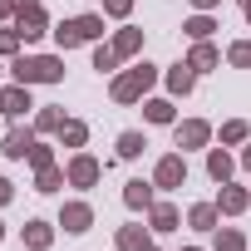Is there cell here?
Instances as JSON below:
<instances>
[{"mask_svg":"<svg viewBox=\"0 0 251 251\" xmlns=\"http://www.w3.org/2000/svg\"><path fill=\"white\" fill-rule=\"evenodd\" d=\"M10 74H15V84H59L64 79V59H54V54H20V59H10Z\"/></svg>","mask_w":251,"mask_h":251,"instance_id":"6da1fadb","label":"cell"},{"mask_svg":"<svg viewBox=\"0 0 251 251\" xmlns=\"http://www.w3.org/2000/svg\"><path fill=\"white\" fill-rule=\"evenodd\" d=\"M153 84H158V64L143 59V64H133L128 74H118V79H113V99H118V103H133V99H143Z\"/></svg>","mask_w":251,"mask_h":251,"instance_id":"7a4b0ae2","label":"cell"},{"mask_svg":"<svg viewBox=\"0 0 251 251\" xmlns=\"http://www.w3.org/2000/svg\"><path fill=\"white\" fill-rule=\"evenodd\" d=\"M182 182H187V158H182V153H163V158H158V168H153V187L177 192Z\"/></svg>","mask_w":251,"mask_h":251,"instance_id":"3957f363","label":"cell"},{"mask_svg":"<svg viewBox=\"0 0 251 251\" xmlns=\"http://www.w3.org/2000/svg\"><path fill=\"white\" fill-rule=\"evenodd\" d=\"M64 177H69V187H94V182L103 177V168H99V158L74 153V158H69V168H64Z\"/></svg>","mask_w":251,"mask_h":251,"instance_id":"277c9868","label":"cell"},{"mask_svg":"<svg viewBox=\"0 0 251 251\" xmlns=\"http://www.w3.org/2000/svg\"><path fill=\"white\" fill-rule=\"evenodd\" d=\"M173 138H177V148H182V153H187V148H207V143H212V123H202V118L173 123Z\"/></svg>","mask_w":251,"mask_h":251,"instance_id":"5b68a950","label":"cell"},{"mask_svg":"<svg viewBox=\"0 0 251 251\" xmlns=\"http://www.w3.org/2000/svg\"><path fill=\"white\" fill-rule=\"evenodd\" d=\"M30 108H35L30 84H10V89H0V113H5V118H25Z\"/></svg>","mask_w":251,"mask_h":251,"instance_id":"8992f818","label":"cell"},{"mask_svg":"<svg viewBox=\"0 0 251 251\" xmlns=\"http://www.w3.org/2000/svg\"><path fill=\"white\" fill-rule=\"evenodd\" d=\"M59 226L74 231V236H84V231L94 226V207H89V202H64V207H59Z\"/></svg>","mask_w":251,"mask_h":251,"instance_id":"52a82bcc","label":"cell"},{"mask_svg":"<svg viewBox=\"0 0 251 251\" xmlns=\"http://www.w3.org/2000/svg\"><path fill=\"white\" fill-rule=\"evenodd\" d=\"M246 207H251V192H246V187L222 182V192H217V212H222V217H241Z\"/></svg>","mask_w":251,"mask_h":251,"instance_id":"ba28073f","label":"cell"},{"mask_svg":"<svg viewBox=\"0 0 251 251\" xmlns=\"http://www.w3.org/2000/svg\"><path fill=\"white\" fill-rule=\"evenodd\" d=\"M20 15V40L25 45H35L45 30H50V20H45V5H35V10H15Z\"/></svg>","mask_w":251,"mask_h":251,"instance_id":"9c48e42d","label":"cell"},{"mask_svg":"<svg viewBox=\"0 0 251 251\" xmlns=\"http://www.w3.org/2000/svg\"><path fill=\"white\" fill-rule=\"evenodd\" d=\"M30 148H35V133H30V128H10V133H5V143H0V153L15 158V163H20V158H30Z\"/></svg>","mask_w":251,"mask_h":251,"instance_id":"30bf717a","label":"cell"},{"mask_svg":"<svg viewBox=\"0 0 251 251\" xmlns=\"http://www.w3.org/2000/svg\"><path fill=\"white\" fill-rule=\"evenodd\" d=\"M123 202H128L133 212H148V207H153V182H143V177L123 182Z\"/></svg>","mask_w":251,"mask_h":251,"instance_id":"8fae6325","label":"cell"},{"mask_svg":"<svg viewBox=\"0 0 251 251\" xmlns=\"http://www.w3.org/2000/svg\"><path fill=\"white\" fill-rule=\"evenodd\" d=\"M192 84H197V69H192V64H187V59H182V64H173V69H168V89H173V94H177V99H187V94H192Z\"/></svg>","mask_w":251,"mask_h":251,"instance_id":"7c38bea8","label":"cell"},{"mask_svg":"<svg viewBox=\"0 0 251 251\" xmlns=\"http://www.w3.org/2000/svg\"><path fill=\"white\" fill-rule=\"evenodd\" d=\"M20 236H25V246H30V251H50L54 226H50V222H25V226H20Z\"/></svg>","mask_w":251,"mask_h":251,"instance_id":"4fadbf2b","label":"cell"},{"mask_svg":"<svg viewBox=\"0 0 251 251\" xmlns=\"http://www.w3.org/2000/svg\"><path fill=\"white\" fill-rule=\"evenodd\" d=\"M231 153L226 148H207V173H212V182H231Z\"/></svg>","mask_w":251,"mask_h":251,"instance_id":"5bb4252c","label":"cell"},{"mask_svg":"<svg viewBox=\"0 0 251 251\" xmlns=\"http://www.w3.org/2000/svg\"><path fill=\"white\" fill-rule=\"evenodd\" d=\"M138 50H143V30H128V25H123V30L113 35V54H118V59H133Z\"/></svg>","mask_w":251,"mask_h":251,"instance_id":"9a60e30c","label":"cell"},{"mask_svg":"<svg viewBox=\"0 0 251 251\" xmlns=\"http://www.w3.org/2000/svg\"><path fill=\"white\" fill-rule=\"evenodd\" d=\"M148 222H153V231H177V207L173 202H153L148 207Z\"/></svg>","mask_w":251,"mask_h":251,"instance_id":"2e32d148","label":"cell"},{"mask_svg":"<svg viewBox=\"0 0 251 251\" xmlns=\"http://www.w3.org/2000/svg\"><path fill=\"white\" fill-rule=\"evenodd\" d=\"M217 202H197L192 212H187V226H197V231H217Z\"/></svg>","mask_w":251,"mask_h":251,"instance_id":"e0dca14e","label":"cell"},{"mask_svg":"<svg viewBox=\"0 0 251 251\" xmlns=\"http://www.w3.org/2000/svg\"><path fill=\"white\" fill-rule=\"evenodd\" d=\"M143 148H148V138H143L138 128H128V133H118V158H123V163H133V158H143Z\"/></svg>","mask_w":251,"mask_h":251,"instance_id":"ac0fdd59","label":"cell"},{"mask_svg":"<svg viewBox=\"0 0 251 251\" xmlns=\"http://www.w3.org/2000/svg\"><path fill=\"white\" fill-rule=\"evenodd\" d=\"M217 59H222V54H217V45H212V40H197V50L187 54V64H192L197 74H202V69H217Z\"/></svg>","mask_w":251,"mask_h":251,"instance_id":"d6986e66","label":"cell"},{"mask_svg":"<svg viewBox=\"0 0 251 251\" xmlns=\"http://www.w3.org/2000/svg\"><path fill=\"white\" fill-rule=\"evenodd\" d=\"M59 143H64V148H84V143H89V123H79V118H64Z\"/></svg>","mask_w":251,"mask_h":251,"instance_id":"ffe728a7","label":"cell"},{"mask_svg":"<svg viewBox=\"0 0 251 251\" xmlns=\"http://www.w3.org/2000/svg\"><path fill=\"white\" fill-rule=\"evenodd\" d=\"M143 113H148V123H173V118H177L173 99H148V103H143Z\"/></svg>","mask_w":251,"mask_h":251,"instance_id":"44dd1931","label":"cell"},{"mask_svg":"<svg viewBox=\"0 0 251 251\" xmlns=\"http://www.w3.org/2000/svg\"><path fill=\"white\" fill-rule=\"evenodd\" d=\"M212 251H246V236H241L236 226H217V241H212Z\"/></svg>","mask_w":251,"mask_h":251,"instance_id":"7402d4cb","label":"cell"},{"mask_svg":"<svg viewBox=\"0 0 251 251\" xmlns=\"http://www.w3.org/2000/svg\"><path fill=\"white\" fill-rule=\"evenodd\" d=\"M182 30H187V35H192V40H212V30H217V20H212V15H207V10H197V15H192V20H187V25H182Z\"/></svg>","mask_w":251,"mask_h":251,"instance_id":"603a6c76","label":"cell"},{"mask_svg":"<svg viewBox=\"0 0 251 251\" xmlns=\"http://www.w3.org/2000/svg\"><path fill=\"white\" fill-rule=\"evenodd\" d=\"M64 182H69V177H64V168H54V163H50V168H40V177H35V187H40V192H59Z\"/></svg>","mask_w":251,"mask_h":251,"instance_id":"cb8c5ba5","label":"cell"},{"mask_svg":"<svg viewBox=\"0 0 251 251\" xmlns=\"http://www.w3.org/2000/svg\"><path fill=\"white\" fill-rule=\"evenodd\" d=\"M64 128V113L59 108H40L35 113V133H59Z\"/></svg>","mask_w":251,"mask_h":251,"instance_id":"d4e9b609","label":"cell"},{"mask_svg":"<svg viewBox=\"0 0 251 251\" xmlns=\"http://www.w3.org/2000/svg\"><path fill=\"white\" fill-rule=\"evenodd\" d=\"M74 30H79V40H99L103 35V15H79Z\"/></svg>","mask_w":251,"mask_h":251,"instance_id":"484cf974","label":"cell"},{"mask_svg":"<svg viewBox=\"0 0 251 251\" xmlns=\"http://www.w3.org/2000/svg\"><path fill=\"white\" fill-rule=\"evenodd\" d=\"M246 133H251L246 118H226V123H222V143H246Z\"/></svg>","mask_w":251,"mask_h":251,"instance_id":"4316f807","label":"cell"},{"mask_svg":"<svg viewBox=\"0 0 251 251\" xmlns=\"http://www.w3.org/2000/svg\"><path fill=\"white\" fill-rule=\"evenodd\" d=\"M148 236H143V226H118V251H138Z\"/></svg>","mask_w":251,"mask_h":251,"instance_id":"83f0119b","label":"cell"},{"mask_svg":"<svg viewBox=\"0 0 251 251\" xmlns=\"http://www.w3.org/2000/svg\"><path fill=\"white\" fill-rule=\"evenodd\" d=\"M54 45H59V50H74V45H84V40H79V30H74V20L54 25Z\"/></svg>","mask_w":251,"mask_h":251,"instance_id":"f1b7e54d","label":"cell"},{"mask_svg":"<svg viewBox=\"0 0 251 251\" xmlns=\"http://www.w3.org/2000/svg\"><path fill=\"white\" fill-rule=\"evenodd\" d=\"M94 69H99V74H113V69H118V54H113V45H108V50H103V45L94 50Z\"/></svg>","mask_w":251,"mask_h":251,"instance_id":"f546056e","label":"cell"},{"mask_svg":"<svg viewBox=\"0 0 251 251\" xmlns=\"http://www.w3.org/2000/svg\"><path fill=\"white\" fill-rule=\"evenodd\" d=\"M103 15H113V20H128V15H133V0H103Z\"/></svg>","mask_w":251,"mask_h":251,"instance_id":"4dcf8cb0","label":"cell"},{"mask_svg":"<svg viewBox=\"0 0 251 251\" xmlns=\"http://www.w3.org/2000/svg\"><path fill=\"white\" fill-rule=\"evenodd\" d=\"M226 59H231L236 69H251V45H246V40H241V45H231V50H226Z\"/></svg>","mask_w":251,"mask_h":251,"instance_id":"1f68e13d","label":"cell"},{"mask_svg":"<svg viewBox=\"0 0 251 251\" xmlns=\"http://www.w3.org/2000/svg\"><path fill=\"white\" fill-rule=\"evenodd\" d=\"M25 40H20V30H0V54H15Z\"/></svg>","mask_w":251,"mask_h":251,"instance_id":"d6a6232c","label":"cell"},{"mask_svg":"<svg viewBox=\"0 0 251 251\" xmlns=\"http://www.w3.org/2000/svg\"><path fill=\"white\" fill-rule=\"evenodd\" d=\"M30 163H35V173H40V168H50L54 158H50V148H45V143H35V148H30Z\"/></svg>","mask_w":251,"mask_h":251,"instance_id":"836d02e7","label":"cell"},{"mask_svg":"<svg viewBox=\"0 0 251 251\" xmlns=\"http://www.w3.org/2000/svg\"><path fill=\"white\" fill-rule=\"evenodd\" d=\"M10 197H15V187H10V182H5V177H0V207H5V202H10Z\"/></svg>","mask_w":251,"mask_h":251,"instance_id":"e575fe53","label":"cell"},{"mask_svg":"<svg viewBox=\"0 0 251 251\" xmlns=\"http://www.w3.org/2000/svg\"><path fill=\"white\" fill-rule=\"evenodd\" d=\"M15 15V0H0V20H10Z\"/></svg>","mask_w":251,"mask_h":251,"instance_id":"d590c367","label":"cell"},{"mask_svg":"<svg viewBox=\"0 0 251 251\" xmlns=\"http://www.w3.org/2000/svg\"><path fill=\"white\" fill-rule=\"evenodd\" d=\"M192 5H197V10H212V5H222V0H192Z\"/></svg>","mask_w":251,"mask_h":251,"instance_id":"8d00e7d4","label":"cell"},{"mask_svg":"<svg viewBox=\"0 0 251 251\" xmlns=\"http://www.w3.org/2000/svg\"><path fill=\"white\" fill-rule=\"evenodd\" d=\"M40 5V0H15V10H35Z\"/></svg>","mask_w":251,"mask_h":251,"instance_id":"74e56055","label":"cell"},{"mask_svg":"<svg viewBox=\"0 0 251 251\" xmlns=\"http://www.w3.org/2000/svg\"><path fill=\"white\" fill-rule=\"evenodd\" d=\"M241 168H246V173H251V148H246V153H241Z\"/></svg>","mask_w":251,"mask_h":251,"instance_id":"f35d334b","label":"cell"},{"mask_svg":"<svg viewBox=\"0 0 251 251\" xmlns=\"http://www.w3.org/2000/svg\"><path fill=\"white\" fill-rule=\"evenodd\" d=\"M138 251H158V246H153V241H143V246H138Z\"/></svg>","mask_w":251,"mask_h":251,"instance_id":"ab89813d","label":"cell"},{"mask_svg":"<svg viewBox=\"0 0 251 251\" xmlns=\"http://www.w3.org/2000/svg\"><path fill=\"white\" fill-rule=\"evenodd\" d=\"M246 25H251V0H246Z\"/></svg>","mask_w":251,"mask_h":251,"instance_id":"60d3db41","label":"cell"},{"mask_svg":"<svg viewBox=\"0 0 251 251\" xmlns=\"http://www.w3.org/2000/svg\"><path fill=\"white\" fill-rule=\"evenodd\" d=\"M0 241H5V222H0Z\"/></svg>","mask_w":251,"mask_h":251,"instance_id":"b9f144b4","label":"cell"},{"mask_svg":"<svg viewBox=\"0 0 251 251\" xmlns=\"http://www.w3.org/2000/svg\"><path fill=\"white\" fill-rule=\"evenodd\" d=\"M182 251H197V246H182Z\"/></svg>","mask_w":251,"mask_h":251,"instance_id":"7bdbcfd3","label":"cell"},{"mask_svg":"<svg viewBox=\"0 0 251 251\" xmlns=\"http://www.w3.org/2000/svg\"><path fill=\"white\" fill-rule=\"evenodd\" d=\"M241 5H246V0H241Z\"/></svg>","mask_w":251,"mask_h":251,"instance_id":"ee69618b","label":"cell"}]
</instances>
